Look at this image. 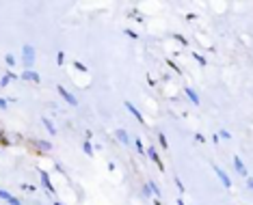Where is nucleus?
<instances>
[{
  "label": "nucleus",
  "mask_w": 253,
  "mask_h": 205,
  "mask_svg": "<svg viewBox=\"0 0 253 205\" xmlns=\"http://www.w3.org/2000/svg\"><path fill=\"white\" fill-rule=\"evenodd\" d=\"M216 173H218V177H221V179L225 181V186H229V179H227V175H225L223 171H218V168H216Z\"/></svg>",
  "instance_id": "nucleus-4"
},
{
  "label": "nucleus",
  "mask_w": 253,
  "mask_h": 205,
  "mask_svg": "<svg viewBox=\"0 0 253 205\" xmlns=\"http://www.w3.org/2000/svg\"><path fill=\"white\" fill-rule=\"evenodd\" d=\"M24 56H26V65H32V58H35L32 48H24Z\"/></svg>",
  "instance_id": "nucleus-2"
},
{
  "label": "nucleus",
  "mask_w": 253,
  "mask_h": 205,
  "mask_svg": "<svg viewBox=\"0 0 253 205\" xmlns=\"http://www.w3.org/2000/svg\"><path fill=\"white\" fill-rule=\"evenodd\" d=\"M236 168H238V171H240V173H244V166H242V162H240V160H238V158H236Z\"/></svg>",
  "instance_id": "nucleus-6"
},
{
  "label": "nucleus",
  "mask_w": 253,
  "mask_h": 205,
  "mask_svg": "<svg viewBox=\"0 0 253 205\" xmlns=\"http://www.w3.org/2000/svg\"><path fill=\"white\" fill-rule=\"evenodd\" d=\"M58 93H61V95H63V97H65V100H67L71 106H76V104H78V102H76V97L71 95V93H67V91H65L63 87H58Z\"/></svg>",
  "instance_id": "nucleus-1"
},
{
  "label": "nucleus",
  "mask_w": 253,
  "mask_h": 205,
  "mask_svg": "<svg viewBox=\"0 0 253 205\" xmlns=\"http://www.w3.org/2000/svg\"><path fill=\"white\" fill-rule=\"evenodd\" d=\"M186 93H188V95H190V100H192V102H195V104H199V100H197V95H195V93H192V91H190V89H186Z\"/></svg>",
  "instance_id": "nucleus-5"
},
{
  "label": "nucleus",
  "mask_w": 253,
  "mask_h": 205,
  "mask_svg": "<svg viewBox=\"0 0 253 205\" xmlns=\"http://www.w3.org/2000/svg\"><path fill=\"white\" fill-rule=\"evenodd\" d=\"M24 78H26V80H32V82H39V76L35 74V71H26Z\"/></svg>",
  "instance_id": "nucleus-3"
}]
</instances>
